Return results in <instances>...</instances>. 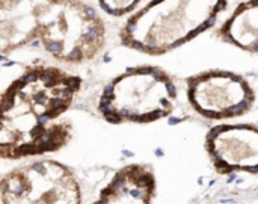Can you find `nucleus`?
Segmentation results:
<instances>
[{"instance_id":"1","label":"nucleus","mask_w":258,"mask_h":204,"mask_svg":"<svg viewBox=\"0 0 258 204\" xmlns=\"http://www.w3.org/2000/svg\"><path fill=\"white\" fill-rule=\"evenodd\" d=\"M82 83L80 76L50 65H32L17 77L2 97L0 156L20 161L63 148L73 138V124L57 120Z\"/></svg>"},{"instance_id":"7","label":"nucleus","mask_w":258,"mask_h":204,"mask_svg":"<svg viewBox=\"0 0 258 204\" xmlns=\"http://www.w3.org/2000/svg\"><path fill=\"white\" fill-rule=\"evenodd\" d=\"M206 150L222 174H258V124H219L207 133Z\"/></svg>"},{"instance_id":"4","label":"nucleus","mask_w":258,"mask_h":204,"mask_svg":"<svg viewBox=\"0 0 258 204\" xmlns=\"http://www.w3.org/2000/svg\"><path fill=\"white\" fill-rule=\"evenodd\" d=\"M38 39L56 61L85 64L104 48L106 26L97 11L80 0H53L41 15Z\"/></svg>"},{"instance_id":"5","label":"nucleus","mask_w":258,"mask_h":204,"mask_svg":"<svg viewBox=\"0 0 258 204\" xmlns=\"http://www.w3.org/2000/svg\"><path fill=\"white\" fill-rule=\"evenodd\" d=\"M2 203L82 204V189L71 168L57 161L41 159L3 176Z\"/></svg>"},{"instance_id":"8","label":"nucleus","mask_w":258,"mask_h":204,"mask_svg":"<svg viewBox=\"0 0 258 204\" xmlns=\"http://www.w3.org/2000/svg\"><path fill=\"white\" fill-rule=\"evenodd\" d=\"M53 0H0V50L6 56L38 39L42 12Z\"/></svg>"},{"instance_id":"6","label":"nucleus","mask_w":258,"mask_h":204,"mask_svg":"<svg viewBox=\"0 0 258 204\" xmlns=\"http://www.w3.org/2000/svg\"><path fill=\"white\" fill-rule=\"evenodd\" d=\"M187 98L201 117L230 120L252 109L255 92L243 76L233 71L210 70L187 79Z\"/></svg>"},{"instance_id":"3","label":"nucleus","mask_w":258,"mask_h":204,"mask_svg":"<svg viewBox=\"0 0 258 204\" xmlns=\"http://www.w3.org/2000/svg\"><path fill=\"white\" fill-rule=\"evenodd\" d=\"M177 86L172 77L156 65H139L116 76L98 101L100 115L110 124H145L174 111Z\"/></svg>"},{"instance_id":"10","label":"nucleus","mask_w":258,"mask_h":204,"mask_svg":"<svg viewBox=\"0 0 258 204\" xmlns=\"http://www.w3.org/2000/svg\"><path fill=\"white\" fill-rule=\"evenodd\" d=\"M218 35L225 42L258 55V0L240 3L221 26Z\"/></svg>"},{"instance_id":"9","label":"nucleus","mask_w":258,"mask_h":204,"mask_svg":"<svg viewBox=\"0 0 258 204\" xmlns=\"http://www.w3.org/2000/svg\"><path fill=\"white\" fill-rule=\"evenodd\" d=\"M156 176L148 165L130 164L115 173L92 204H153Z\"/></svg>"},{"instance_id":"2","label":"nucleus","mask_w":258,"mask_h":204,"mask_svg":"<svg viewBox=\"0 0 258 204\" xmlns=\"http://www.w3.org/2000/svg\"><path fill=\"white\" fill-rule=\"evenodd\" d=\"M228 0H151L119 32L121 42L147 55H163L212 27Z\"/></svg>"},{"instance_id":"11","label":"nucleus","mask_w":258,"mask_h":204,"mask_svg":"<svg viewBox=\"0 0 258 204\" xmlns=\"http://www.w3.org/2000/svg\"><path fill=\"white\" fill-rule=\"evenodd\" d=\"M98 2L106 12L115 17H121L132 12L141 3V0H98Z\"/></svg>"}]
</instances>
